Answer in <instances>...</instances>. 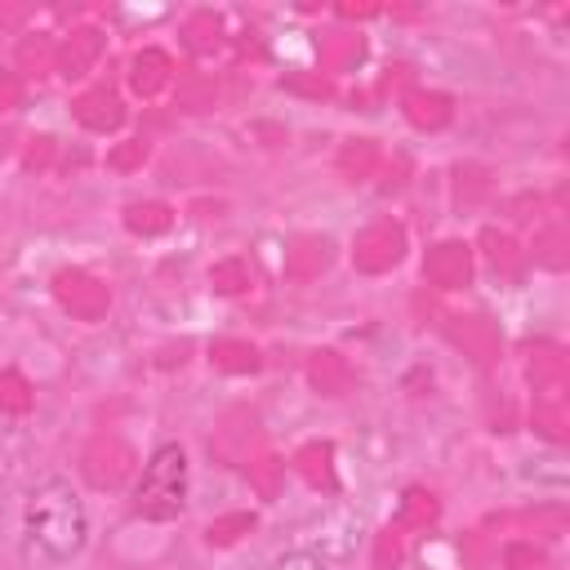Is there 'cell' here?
I'll use <instances>...</instances> for the list:
<instances>
[{"instance_id": "obj_1", "label": "cell", "mask_w": 570, "mask_h": 570, "mask_svg": "<svg viewBox=\"0 0 570 570\" xmlns=\"http://www.w3.org/2000/svg\"><path fill=\"white\" fill-rule=\"evenodd\" d=\"M22 534L49 561H71L89 539V512L67 481H40L22 508Z\"/></svg>"}, {"instance_id": "obj_2", "label": "cell", "mask_w": 570, "mask_h": 570, "mask_svg": "<svg viewBox=\"0 0 570 570\" xmlns=\"http://www.w3.org/2000/svg\"><path fill=\"white\" fill-rule=\"evenodd\" d=\"M187 503V454L178 441H165L142 463V476L134 485V512L147 521H174Z\"/></svg>"}, {"instance_id": "obj_3", "label": "cell", "mask_w": 570, "mask_h": 570, "mask_svg": "<svg viewBox=\"0 0 570 570\" xmlns=\"http://www.w3.org/2000/svg\"><path fill=\"white\" fill-rule=\"evenodd\" d=\"M272 570H325V561L316 552H285Z\"/></svg>"}]
</instances>
